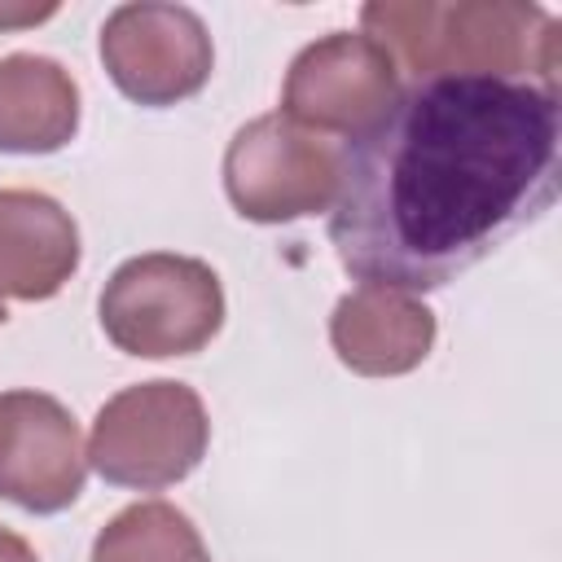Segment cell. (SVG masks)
<instances>
[{
	"label": "cell",
	"mask_w": 562,
	"mask_h": 562,
	"mask_svg": "<svg viewBox=\"0 0 562 562\" xmlns=\"http://www.w3.org/2000/svg\"><path fill=\"white\" fill-rule=\"evenodd\" d=\"M562 184V92L527 79H413L338 154L329 241L360 285L443 290L544 220Z\"/></svg>",
	"instance_id": "6da1fadb"
},
{
	"label": "cell",
	"mask_w": 562,
	"mask_h": 562,
	"mask_svg": "<svg viewBox=\"0 0 562 562\" xmlns=\"http://www.w3.org/2000/svg\"><path fill=\"white\" fill-rule=\"evenodd\" d=\"M364 35H373L395 66L417 79L439 75H492L527 79L558 92L562 26L549 9L522 0H373L360 9Z\"/></svg>",
	"instance_id": "7a4b0ae2"
},
{
	"label": "cell",
	"mask_w": 562,
	"mask_h": 562,
	"mask_svg": "<svg viewBox=\"0 0 562 562\" xmlns=\"http://www.w3.org/2000/svg\"><path fill=\"white\" fill-rule=\"evenodd\" d=\"M97 321L123 356H198L224 325V285L206 259L171 250L132 255L110 272Z\"/></svg>",
	"instance_id": "3957f363"
},
{
	"label": "cell",
	"mask_w": 562,
	"mask_h": 562,
	"mask_svg": "<svg viewBox=\"0 0 562 562\" xmlns=\"http://www.w3.org/2000/svg\"><path fill=\"white\" fill-rule=\"evenodd\" d=\"M211 443V417L189 382L154 378L123 386L97 408L88 465L132 492H162L198 470Z\"/></svg>",
	"instance_id": "277c9868"
},
{
	"label": "cell",
	"mask_w": 562,
	"mask_h": 562,
	"mask_svg": "<svg viewBox=\"0 0 562 562\" xmlns=\"http://www.w3.org/2000/svg\"><path fill=\"white\" fill-rule=\"evenodd\" d=\"M224 193L233 211L255 224H290L329 211L338 193V149L281 110L259 114L237 127L224 149Z\"/></svg>",
	"instance_id": "5b68a950"
},
{
	"label": "cell",
	"mask_w": 562,
	"mask_h": 562,
	"mask_svg": "<svg viewBox=\"0 0 562 562\" xmlns=\"http://www.w3.org/2000/svg\"><path fill=\"white\" fill-rule=\"evenodd\" d=\"M101 66L114 88L149 110L198 97L211 79L215 48L206 22L184 4H119L101 26Z\"/></svg>",
	"instance_id": "8992f818"
},
{
	"label": "cell",
	"mask_w": 562,
	"mask_h": 562,
	"mask_svg": "<svg viewBox=\"0 0 562 562\" xmlns=\"http://www.w3.org/2000/svg\"><path fill=\"white\" fill-rule=\"evenodd\" d=\"M400 97V66L364 31L312 40L285 70L281 114L316 136H360Z\"/></svg>",
	"instance_id": "52a82bcc"
},
{
	"label": "cell",
	"mask_w": 562,
	"mask_h": 562,
	"mask_svg": "<svg viewBox=\"0 0 562 562\" xmlns=\"http://www.w3.org/2000/svg\"><path fill=\"white\" fill-rule=\"evenodd\" d=\"M88 448L75 413L44 391H0V501L61 514L79 501Z\"/></svg>",
	"instance_id": "ba28073f"
},
{
	"label": "cell",
	"mask_w": 562,
	"mask_h": 562,
	"mask_svg": "<svg viewBox=\"0 0 562 562\" xmlns=\"http://www.w3.org/2000/svg\"><path fill=\"white\" fill-rule=\"evenodd\" d=\"M329 347L360 378H400L430 356L435 312L417 294L386 285H356L334 303Z\"/></svg>",
	"instance_id": "9c48e42d"
},
{
	"label": "cell",
	"mask_w": 562,
	"mask_h": 562,
	"mask_svg": "<svg viewBox=\"0 0 562 562\" xmlns=\"http://www.w3.org/2000/svg\"><path fill=\"white\" fill-rule=\"evenodd\" d=\"M75 215L40 189H0V303H44L79 268Z\"/></svg>",
	"instance_id": "30bf717a"
},
{
	"label": "cell",
	"mask_w": 562,
	"mask_h": 562,
	"mask_svg": "<svg viewBox=\"0 0 562 562\" xmlns=\"http://www.w3.org/2000/svg\"><path fill=\"white\" fill-rule=\"evenodd\" d=\"M79 132V83L44 53L0 57V154H57Z\"/></svg>",
	"instance_id": "8fae6325"
},
{
	"label": "cell",
	"mask_w": 562,
	"mask_h": 562,
	"mask_svg": "<svg viewBox=\"0 0 562 562\" xmlns=\"http://www.w3.org/2000/svg\"><path fill=\"white\" fill-rule=\"evenodd\" d=\"M92 562H211V553L184 509L136 501L97 531Z\"/></svg>",
	"instance_id": "7c38bea8"
},
{
	"label": "cell",
	"mask_w": 562,
	"mask_h": 562,
	"mask_svg": "<svg viewBox=\"0 0 562 562\" xmlns=\"http://www.w3.org/2000/svg\"><path fill=\"white\" fill-rule=\"evenodd\" d=\"M57 4H0V31H18V26H35L44 18H53Z\"/></svg>",
	"instance_id": "4fadbf2b"
},
{
	"label": "cell",
	"mask_w": 562,
	"mask_h": 562,
	"mask_svg": "<svg viewBox=\"0 0 562 562\" xmlns=\"http://www.w3.org/2000/svg\"><path fill=\"white\" fill-rule=\"evenodd\" d=\"M0 562H40V553L31 549L26 536H18L13 527L0 522Z\"/></svg>",
	"instance_id": "5bb4252c"
},
{
	"label": "cell",
	"mask_w": 562,
	"mask_h": 562,
	"mask_svg": "<svg viewBox=\"0 0 562 562\" xmlns=\"http://www.w3.org/2000/svg\"><path fill=\"white\" fill-rule=\"evenodd\" d=\"M4 321H9V312H4V303H0V325H4Z\"/></svg>",
	"instance_id": "9a60e30c"
}]
</instances>
